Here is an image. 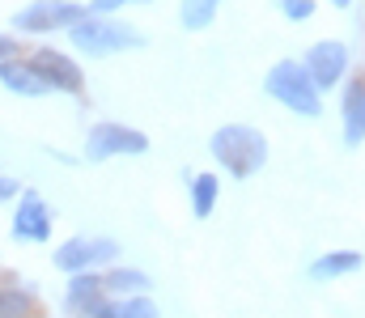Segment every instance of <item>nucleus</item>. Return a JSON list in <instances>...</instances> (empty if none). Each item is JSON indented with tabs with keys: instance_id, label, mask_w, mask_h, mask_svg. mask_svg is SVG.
I'll list each match as a JSON object with an SVG mask.
<instances>
[{
	"instance_id": "16",
	"label": "nucleus",
	"mask_w": 365,
	"mask_h": 318,
	"mask_svg": "<svg viewBox=\"0 0 365 318\" xmlns=\"http://www.w3.org/2000/svg\"><path fill=\"white\" fill-rule=\"evenodd\" d=\"M187 200H191V216L195 221H208L217 212V200H221V174H212V170L187 174Z\"/></svg>"
},
{
	"instance_id": "20",
	"label": "nucleus",
	"mask_w": 365,
	"mask_h": 318,
	"mask_svg": "<svg viewBox=\"0 0 365 318\" xmlns=\"http://www.w3.org/2000/svg\"><path fill=\"white\" fill-rule=\"evenodd\" d=\"M280 13H284V21L302 26V21H310L319 13V0H280Z\"/></svg>"
},
{
	"instance_id": "19",
	"label": "nucleus",
	"mask_w": 365,
	"mask_h": 318,
	"mask_svg": "<svg viewBox=\"0 0 365 318\" xmlns=\"http://www.w3.org/2000/svg\"><path fill=\"white\" fill-rule=\"evenodd\" d=\"M119 242L115 238H106V233H93L90 238V267L93 272H106V267H115L119 263Z\"/></svg>"
},
{
	"instance_id": "4",
	"label": "nucleus",
	"mask_w": 365,
	"mask_h": 318,
	"mask_svg": "<svg viewBox=\"0 0 365 318\" xmlns=\"http://www.w3.org/2000/svg\"><path fill=\"white\" fill-rule=\"evenodd\" d=\"M153 149L149 132L132 127V123H119V119H98L86 132V149H81V161L102 166V161H115V157H145Z\"/></svg>"
},
{
	"instance_id": "25",
	"label": "nucleus",
	"mask_w": 365,
	"mask_h": 318,
	"mask_svg": "<svg viewBox=\"0 0 365 318\" xmlns=\"http://www.w3.org/2000/svg\"><path fill=\"white\" fill-rule=\"evenodd\" d=\"M132 4H153V0H132Z\"/></svg>"
},
{
	"instance_id": "8",
	"label": "nucleus",
	"mask_w": 365,
	"mask_h": 318,
	"mask_svg": "<svg viewBox=\"0 0 365 318\" xmlns=\"http://www.w3.org/2000/svg\"><path fill=\"white\" fill-rule=\"evenodd\" d=\"M51 229H56V208H51V204H47L34 187H21L17 208H13V221H9L13 242L47 246V242H51Z\"/></svg>"
},
{
	"instance_id": "18",
	"label": "nucleus",
	"mask_w": 365,
	"mask_h": 318,
	"mask_svg": "<svg viewBox=\"0 0 365 318\" xmlns=\"http://www.w3.org/2000/svg\"><path fill=\"white\" fill-rule=\"evenodd\" d=\"M221 4H225V0H182V4H179V26H182V30H191V34L208 30V26L217 21Z\"/></svg>"
},
{
	"instance_id": "9",
	"label": "nucleus",
	"mask_w": 365,
	"mask_h": 318,
	"mask_svg": "<svg viewBox=\"0 0 365 318\" xmlns=\"http://www.w3.org/2000/svg\"><path fill=\"white\" fill-rule=\"evenodd\" d=\"M340 136H344V149L365 144V73H353L340 85Z\"/></svg>"
},
{
	"instance_id": "14",
	"label": "nucleus",
	"mask_w": 365,
	"mask_h": 318,
	"mask_svg": "<svg viewBox=\"0 0 365 318\" xmlns=\"http://www.w3.org/2000/svg\"><path fill=\"white\" fill-rule=\"evenodd\" d=\"M86 318H162V310L149 293H140V297H102L90 306Z\"/></svg>"
},
{
	"instance_id": "26",
	"label": "nucleus",
	"mask_w": 365,
	"mask_h": 318,
	"mask_svg": "<svg viewBox=\"0 0 365 318\" xmlns=\"http://www.w3.org/2000/svg\"><path fill=\"white\" fill-rule=\"evenodd\" d=\"M276 4H280V0H276Z\"/></svg>"
},
{
	"instance_id": "15",
	"label": "nucleus",
	"mask_w": 365,
	"mask_h": 318,
	"mask_svg": "<svg viewBox=\"0 0 365 318\" xmlns=\"http://www.w3.org/2000/svg\"><path fill=\"white\" fill-rule=\"evenodd\" d=\"M0 318H38L34 280H4L0 285Z\"/></svg>"
},
{
	"instance_id": "10",
	"label": "nucleus",
	"mask_w": 365,
	"mask_h": 318,
	"mask_svg": "<svg viewBox=\"0 0 365 318\" xmlns=\"http://www.w3.org/2000/svg\"><path fill=\"white\" fill-rule=\"evenodd\" d=\"M361 267H365L361 250H323L319 259L306 263V276H310L314 285H331V280H344V276H353V272H361Z\"/></svg>"
},
{
	"instance_id": "17",
	"label": "nucleus",
	"mask_w": 365,
	"mask_h": 318,
	"mask_svg": "<svg viewBox=\"0 0 365 318\" xmlns=\"http://www.w3.org/2000/svg\"><path fill=\"white\" fill-rule=\"evenodd\" d=\"M51 263H56V272H64V276L93 272V267H90V233H73V238L56 242V250H51Z\"/></svg>"
},
{
	"instance_id": "5",
	"label": "nucleus",
	"mask_w": 365,
	"mask_h": 318,
	"mask_svg": "<svg viewBox=\"0 0 365 318\" xmlns=\"http://www.w3.org/2000/svg\"><path fill=\"white\" fill-rule=\"evenodd\" d=\"M90 9L81 0H30L13 13V34L17 38H47V34H68Z\"/></svg>"
},
{
	"instance_id": "21",
	"label": "nucleus",
	"mask_w": 365,
	"mask_h": 318,
	"mask_svg": "<svg viewBox=\"0 0 365 318\" xmlns=\"http://www.w3.org/2000/svg\"><path fill=\"white\" fill-rule=\"evenodd\" d=\"M13 55H26L21 38H17L13 30H0V64H4V60H13Z\"/></svg>"
},
{
	"instance_id": "11",
	"label": "nucleus",
	"mask_w": 365,
	"mask_h": 318,
	"mask_svg": "<svg viewBox=\"0 0 365 318\" xmlns=\"http://www.w3.org/2000/svg\"><path fill=\"white\" fill-rule=\"evenodd\" d=\"M106 297V289H102V272H77V276H68V285H64V314L68 318H86L90 314L93 302H102Z\"/></svg>"
},
{
	"instance_id": "7",
	"label": "nucleus",
	"mask_w": 365,
	"mask_h": 318,
	"mask_svg": "<svg viewBox=\"0 0 365 318\" xmlns=\"http://www.w3.org/2000/svg\"><path fill=\"white\" fill-rule=\"evenodd\" d=\"M302 68L310 73V81H314L319 94H331V90H340V85L349 81V73H353V51H349V43H340V38H319V43L306 47Z\"/></svg>"
},
{
	"instance_id": "6",
	"label": "nucleus",
	"mask_w": 365,
	"mask_h": 318,
	"mask_svg": "<svg viewBox=\"0 0 365 318\" xmlns=\"http://www.w3.org/2000/svg\"><path fill=\"white\" fill-rule=\"evenodd\" d=\"M26 60L38 73V81L47 85V94L86 98V68H81V60L73 51H64V47H30Z\"/></svg>"
},
{
	"instance_id": "3",
	"label": "nucleus",
	"mask_w": 365,
	"mask_h": 318,
	"mask_svg": "<svg viewBox=\"0 0 365 318\" xmlns=\"http://www.w3.org/2000/svg\"><path fill=\"white\" fill-rule=\"evenodd\" d=\"M264 94H268L276 106L302 115V119H319V115H323V94L314 90V81H310V73L302 68V60H293V55L276 60L272 68L264 73Z\"/></svg>"
},
{
	"instance_id": "13",
	"label": "nucleus",
	"mask_w": 365,
	"mask_h": 318,
	"mask_svg": "<svg viewBox=\"0 0 365 318\" xmlns=\"http://www.w3.org/2000/svg\"><path fill=\"white\" fill-rule=\"evenodd\" d=\"M102 289H106V297H140V293L153 289V276H149L145 267L115 263V267L102 272Z\"/></svg>"
},
{
	"instance_id": "24",
	"label": "nucleus",
	"mask_w": 365,
	"mask_h": 318,
	"mask_svg": "<svg viewBox=\"0 0 365 318\" xmlns=\"http://www.w3.org/2000/svg\"><path fill=\"white\" fill-rule=\"evenodd\" d=\"M331 4H336V9H353L357 0H331Z\"/></svg>"
},
{
	"instance_id": "1",
	"label": "nucleus",
	"mask_w": 365,
	"mask_h": 318,
	"mask_svg": "<svg viewBox=\"0 0 365 318\" xmlns=\"http://www.w3.org/2000/svg\"><path fill=\"white\" fill-rule=\"evenodd\" d=\"M208 157L217 161V170L225 179L247 183V179H255L268 166L272 149H268V136L259 127H251V123H221L208 136Z\"/></svg>"
},
{
	"instance_id": "12",
	"label": "nucleus",
	"mask_w": 365,
	"mask_h": 318,
	"mask_svg": "<svg viewBox=\"0 0 365 318\" xmlns=\"http://www.w3.org/2000/svg\"><path fill=\"white\" fill-rule=\"evenodd\" d=\"M0 90L13 94V98H47V85L38 81V73L30 68L26 55H13L0 64Z\"/></svg>"
},
{
	"instance_id": "2",
	"label": "nucleus",
	"mask_w": 365,
	"mask_h": 318,
	"mask_svg": "<svg viewBox=\"0 0 365 318\" xmlns=\"http://www.w3.org/2000/svg\"><path fill=\"white\" fill-rule=\"evenodd\" d=\"M68 43H73L81 55H90V60H110V55H119V51H140V47H149V38H145L140 26H132V21H123V17H98V13H86V17L68 30Z\"/></svg>"
},
{
	"instance_id": "23",
	"label": "nucleus",
	"mask_w": 365,
	"mask_h": 318,
	"mask_svg": "<svg viewBox=\"0 0 365 318\" xmlns=\"http://www.w3.org/2000/svg\"><path fill=\"white\" fill-rule=\"evenodd\" d=\"M17 196H21V179L0 174V204H17Z\"/></svg>"
},
{
	"instance_id": "22",
	"label": "nucleus",
	"mask_w": 365,
	"mask_h": 318,
	"mask_svg": "<svg viewBox=\"0 0 365 318\" xmlns=\"http://www.w3.org/2000/svg\"><path fill=\"white\" fill-rule=\"evenodd\" d=\"M128 4H132V0H90L86 9H90V13H98V17H115V13H123Z\"/></svg>"
}]
</instances>
